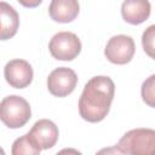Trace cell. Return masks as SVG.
Listing matches in <instances>:
<instances>
[{
    "label": "cell",
    "mask_w": 155,
    "mask_h": 155,
    "mask_svg": "<svg viewBox=\"0 0 155 155\" xmlns=\"http://www.w3.org/2000/svg\"><path fill=\"white\" fill-rule=\"evenodd\" d=\"M115 94L114 81L109 76H94L87 81L79 98L80 116L88 122H99L110 110Z\"/></svg>",
    "instance_id": "obj_1"
},
{
    "label": "cell",
    "mask_w": 155,
    "mask_h": 155,
    "mask_svg": "<svg viewBox=\"0 0 155 155\" xmlns=\"http://www.w3.org/2000/svg\"><path fill=\"white\" fill-rule=\"evenodd\" d=\"M116 149L121 154L130 155H155V130L134 128L126 132Z\"/></svg>",
    "instance_id": "obj_2"
},
{
    "label": "cell",
    "mask_w": 155,
    "mask_h": 155,
    "mask_svg": "<svg viewBox=\"0 0 155 155\" xmlns=\"http://www.w3.org/2000/svg\"><path fill=\"white\" fill-rule=\"evenodd\" d=\"M31 117V109L27 99L21 96H7L0 103V119L8 128L23 127Z\"/></svg>",
    "instance_id": "obj_3"
},
{
    "label": "cell",
    "mask_w": 155,
    "mask_h": 155,
    "mask_svg": "<svg viewBox=\"0 0 155 155\" xmlns=\"http://www.w3.org/2000/svg\"><path fill=\"white\" fill-rule=\"evenodd\" d=\"M48 50L54 59L73 61L81 51V41L71 31H59L50 40Z\"/></svg>",
    "instance_id": "obj_4"
},
{
    "label": "cell",
    "mask_w": 155,
    "mask_h": 155,
    "mask_svg": "<svg viewBox=\"0 0 155 155\" xmlns=\"http://www.w3.org/2000/svg\"><path fill=\"white\" fill-rule=\"evenodd\" d=\"M134 51L136 46L133 39L128 35L120 34L109 39L104 50V54L109 62L122 65L131 62L134 56Z\"/></svg>",
    "instance_id": "obj_5"
},
{
    "label": "cell",
    "mask_w": 155,
    "mask_h": 155,
    "mask_svg": "<svg viewBox=\"0 0 155 155\" xmlns=\"http://www.w3.org/2000/svg\"><path fill=\"white\" fill-rule=\"evenodd\" d=\"M78 84L75 71L67 67H59L52 70L47 78V88L54 97H67L70 94Z\"/></svg>",
    "instance_id": "obj_6"
},
{
    "label": "cell",
    "mask_w": 155,
    "mask_h": 155,
    "mask_svg": "<svg viewBox=\"0 0 155 155\" xmlns=\"http://www.w3.org/2000/svg\"><path fill=\"white\" fill-rule=\"evenodd\" d=\"M4 76L13 88H25L33 81V68L24 59H12L4 68Z\"/></svg>",
    "instance_id": "obj_7"
},
{
    "label": "cell",
    "mask_w": 155,
    "mask_h": 155,
    "mask_svg": "<svg viewBox=\"0 0 155 155\" xmlns=\"http://www.w3.org/2000/svg\"><path fill=\"white\" fill-rule=\"evenodd\" d=\"M29 134L33 137V139L38 143V145L41 149H50L52 148L57 140H58V127L56 124L47 119L38 120L31 130L29 131Z\"/></svg>",
    "instance_id": "obj_8"
},
{
    "label": "cell",
    "mask_w": 155,
    "mask_h": 155,
    "mask_svg": "<svg viewBox=\"0 0 155 155\" xmlns=\"http://www.w3.org/2000/svg\"><path fill=\"white\" fill-rule=\"evenodd\" d=\"M151 12L149 0H124L121 5V15L125 22L138 25L145 22Z\"/></svg>",
    "instance_id": "obj_9"
},
{
    "label": "cell",
    "mask_w": 155,
    "mask_h": 155,
    "mask_svg": "<svg viewBox=\"0 0 155 155\" xmlns=\"http://www.w3.org/2000/svg\"><path fill=\"white\" fill-rule=\"evenodd\" d=\"M80 11L78 0H51L48 6L50 17L58 23L73 22Z\"/></svg>",
    "instance_id": "obj_10"
},
{
    "label": "cell",
    "mask_w": 155,
    "mask_h": 155,
    "mask_svg": "<svg viewBox=\"0 0 155 155\" xmlns=\"http://www.w3.org/2000/svg\"><path fill=\"white\" fill-rule=\"evenodd\" d=\"M0 18H1V28H0V38L1 40L11 39L16 35L19 27V16L17 11L5 1L0 2Z\"/></svg>",
    "instance_id": "obj_11"
},
{
    "label": "cell",
    "mask_w": 155,
    "mask_h": 155,
    "mask_svg": "<svg viewBox=\"0 0 155 155\" xmlns=\"http://www.w3.org/2000/svg\"><path fill=\"white\" fill-rule=\"evenodd\" d=\"M42 149L28 133L17 138L12 144V155H38Z\"/></svg>",
    "instance_id": "obj_12"
},
{
    "label": "cell",
    "mask_w": 155,
    "mask_h": 155,
    "mask_svg": "<svg viewBox=\"0 0 155 155\" xmlns=\"http://www.w3.org/2000/svg\"><path fill=\"white\" fill-rule=\"evenodd\" d=\"M140 94H142L143 102L147 105L155 108V74L150 75L143 81Z\"/></svg>",
    "instance_id": "obj_13"
},
{
    "label": "cell",
    "mask_w": 155,
    "mask_h": 155,
    "mask_svg": "<svg viewBox=\"0 0 155 155\" xmlns=\"http://www.w3.org/2000/svg\"><path fill=\"white\" fill-rule=\"evenodd\" d=\"M142 46L144 52L155 59V24L149 25L142 34Z\"/></svg>",
    "instance_id": "obj_14"
},
{
    "label": "cell",
    "mask_w": 155,
    "mask_h": 155,
    "mask_svg": "<svg viewBox=\"0 0 155 155\" xmlns=\"http://www.w3.org/2000/svg\"><path fill=\"white\" fill-rule=\"evenodd\" d=\"M22 6L24 7H28V8H34V7H38L42 0H17Z\"/></svg>",
    "instance_id": "obj_15"
}]
</instances>
